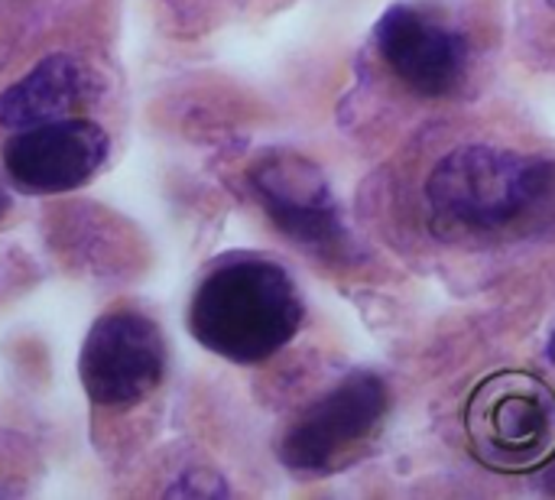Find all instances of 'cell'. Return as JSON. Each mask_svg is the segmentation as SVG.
I'll use <instances>...</instances> for the list:
<instances>
[{
  "label": "cell",
  "instance_id": "30bf717a",
  "mask_svg": "<svg viewBox=\"0 0 555 500\" xmlns=\"http://www.w3.org/2000/svg\"><path fill=\"white\" fill-rule=\"evenodd\" d=\"M7 208H10V195H7V192L0 189V218L7 215Z\"/></svg>",
  "mask_w": 555,
  "mask_h": 500
},
{
  "label": "cell",
  "instance_id": "277c9868",
  "mask_svg": "<svg viewBox=\"0 0 555 500\" xmlns=\"http://www.w3.org/2000/svg\"><path fill=\"white\" fill-rule=\"evenodd\" d=\"M111 140L101 124L85 117H59L16 130L3 146V166L16 189L29 195H55L85 185L107 159Z\"/></svg>",
  "mask_w": 555,
  "mask_h": 500
},
{
  "label": "cell",
  "instance_id": "5b68a950",
  "mask_svg": "<svg viewBox=\"0 0 555 500\" xmlns=\"http://www.w3.org/2000/svg\"><path fill=\"white\" fill-rule=\"evenodd\" d=\"M387 407V390L377 377L358 374L328 394L283 443V462L299 472H322L332 459L364 439Z\"/></svg>",
  "mask_w": 555,
  "mask_h": 500
},
{
  "label": "cell",
  "instance_id": "3957f363",
  "mask_svg": "<svg viewBox=\"0 0 555 500\" xmlns=\"http://www.w3.org/2000/svg\"><path fill=\"white\" fill-rule=\"evenodd\" d=\"M166 371V342L153 319L117 309L101 316L78 358V377L91 403L133 407L150 397Z\"/></svg>",
  "mask_w": 555,
  "mask_h": 500
},
{
  "label": "cell",
  "instance_id": "7a4b0ae2",
  "mask_svg": "<svg viewBox=\"0 0 555 500\" xmlns=\"http://www.w3.org/2000/svg\"><path fill=\"white\" fill-rule=\"evenodd\" d=\"M550 182L553 166L546 159L501 153L491 146H462L436 166L426 195L446 218L494 228L533 205Z\"/></svg>",
  "mask_w": 555,
  "mask_h": 500
},
{
  "label": "cell",
  "instance_id": "9c48e42d",
  "mask_svg": "<svg viewBox=\"0 0 555 500\" xmlns=\"http://www.w3.org/2000/svg\"><path fill=\"white\" fill-rule=\"evenodd\" d=\"M228 485L215 472H185L172 488H166V498H224Z\"/></svg>",
  "mask_w": 555,
  "mask_h": 500
},
{
  "label": "cell",
  "instance_id": "7c38bea8",
  "mask_svg": "<svg viewBox=\"0 0 555 500\" xmlns=\"http://www.w3.org/2000/svg\"><path fill=\"white\" fill-rule=\"evenodd\" d=\"M550 3H553V7H555V0H550Z\"/></svg>",
  "mask_w": 555,
  "mask_h": 500
},
{
  "label": "cell",
  "instance_id": "52a82bcc",
  "mask_svg": "<svg viewBox=\"0 0 555 500\" xmlns=\"http://www.w3.org/2000/svg\"><path fill=\"white\" fill-rule=\"evenodd\" d=\"M475 430H481L485 449L533 462L550 452L555 439L553 394L537 381H524L520 390L504 387V394L485 397Z\"/></svg>",
  "mask_w": 555,
  "mask_h": 500
},
{
  "label": "cell",
  "instance_id": "ba28073f",
  "mask_svg": "<svg viewBox=\"0 0 555 500\" xmlns=\"http://www.w3.org/2000/svg\"><path fill=\"white\" fill-rule=\"evenodd\" d=\"M88 94L85 68L72 55H46L0 94V127L26 130L65 117Z\"/></svg>",
  "mask_w": 555,
  "mask_h": 500
},
{
  "label": "cell",
  "instance_id": "8992f818",
  "mask_svg": "<svg viewBox=\"0 0 555 500\" xmlns=\"http://www.w3.org/2000/svg\"><path fill=\"white\" fill-rule=\"evenodd\" d=\"M377 46L390 68L423 94L449 91L465 68L462 36L423 20L410 7H390L377 23Z\"/></svg>",
  "mask_w": 555,
  "mask_h": 500
},
{
  "label": "cell",
  "instance_id": "8fae6325",
  "mask_svg": "<svg viewBox=\"0 0 555 500\" xmlns=\"http://www.w3.org/2000/svg\"><path fill=\"white\" fill-rule=\"evenodd\" d=\"M550 361L555 364V332H553V342H550Z\"/></svg>",
  "mask_w": 555,
  "mask_h": 500
},
{
  "label": "cell",
  "instance_id": "6da1fadb",
  "mask_svg": "<svg viewBox=\"0 0 555 500\" xmlns=\"http://www.w3.org/2000/svg\"><path fill=\"white\" fill-rule=\"evenodd\" d=\"M302 306L283 267L257 257L218 267L195 293L189 329L215 355L254 364L299 329Z\"/></svg>",
  "mask_w": 555,
  "mask_h": 500
}]
</instances>
